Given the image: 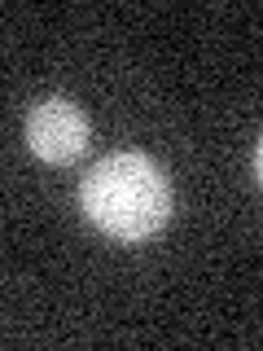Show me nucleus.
Here are the masks:
<instances>
[{
  "instance_id": "1",
  "label": "nucleus",
  "mask_w": 263,
  "mask_h": 351,
  "mask_svg": "<svg viewBox=\"0 0 263 351\" xmlns=\"http://www.w3.org/2000/svg\"><path fill=\"white\" fill-rule=\"evenodd\" d=\"M79 206L105 237L145 241L171 215V180L149 154L118 149L88 167L79 180Z\"/></svg>"
},
{
  "instance_id": "2",
  "label": "nucleus",
  "mask_w": 263,
  "mask_h": 351,
  "mask_svg": "<svg viewBox=\"0 0 263 351\" xmlns=\"http://www.w3.org/2000/svg\"><path fill=\"white\" fill-rule=\"evenodd\" d=\"M27 145L36 158L66 167L88 149V114L66 97H44L27 114Z\"/></svg>"
},
{
  "instance_id": "3",
  "label": "nucleus",
  "mask_w": 263,
  "mask_h": 351,
  "mask_svg": "<svg viewBox=\"0 0 263 351\" xmlns=\"http://www.w3.org/2000/svg\"><path fill=\"white\" fill-rule=\"evenodd\" d=\"M255 176H259V184H263V141H259V149H255Z\"/></svg>"
}]
</instances>
